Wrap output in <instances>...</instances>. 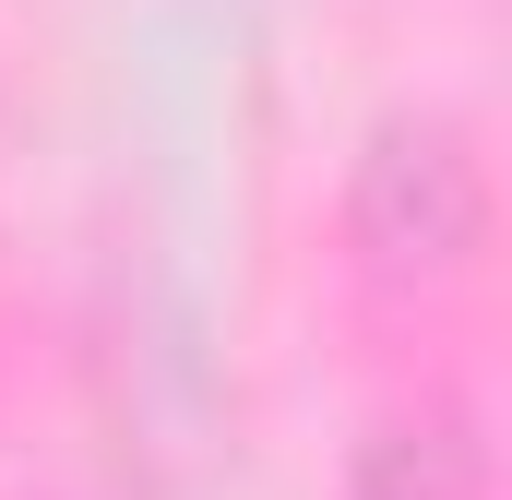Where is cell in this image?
I'll return each instance as SVG.
<instances>
[{"instance_id": "obj_1", "label": "cell", "mask_w": 512, "mask_h": 500, "mask_svg": "<svg viewBox=\"0 0 512 500\" xmlns=\"http://www.w3.org/2000/svg\"><path fill=\"white\" fill-rule=\"evenodd\" d=\"M346 227H358V250H370V274H393V286H441V274H465L477 239H489V179H477L465 131L393 120L382 143L358 155Z\"/></svg>"}, {"instance_id": "obj_2", "label": "cell", "mask_w": 512, "mask_h": 500, "mask_svg": "<svg viewBox=\"0 0 512 500\" xmlns=\"http://www.w3.org/2000/svg\"><path fill=\"white\" fill-rule=\"evenodd\" d=\"M358 500H477V441L441 417H405L358 453Z\"/></svg>"}]
</instances>
